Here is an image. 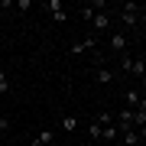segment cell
Segmentation results:
<instances>
[{
    "instance_id": "6da1fadb",
    "label": "cell",
    "mask_w": 146,
    "mask_h": 146,
    "mask_svg": "<svg viewBox=\"0 0 146 146\" xmlns=\"http://www.w3.org/2000/svg\"><path fill=\"white\" fill-rule=\"evenodd\" d=\"M117 62H120V72H123V75H133V78H146V55H130V52H127V55H120L117 58Z\"/></svg>"
},
{
    "instance_id": "7a4b0ae2",
    "label": "cell",
    "mask_w": 146,
    "mask_h": 146,
    "mask_svg": "<svg viewBox=\"0 0 146 146\" xmlns=\"http://www.w3.org/2000/svg\"><path fill=\"white\" fill-rule=\"evenodd\" d=\"M120 23L127 29H136V23H140V3H123L120 7Z\"/></svg>"
},
{
    "instance_id": "3957f363",
    "label": "cell",
    "mask_w": 146,
    "mask_h": 146,
    "mask_svg": "<svg viewBox=\"0 0 146 146\" xmlns=\"http://www.w3.org/2000/svg\"><path fill=\"white\" fill-rule=\"evenodd\" d=\"M127 33H107V46H110V52H114L117 58L120 55H127Z\"/></svg>"
},
{
    "instance_id": "277c9868",
    "label": "cell",
    "mask_w": 146,
    "mask_h": 146,
    "mask_svg": "<svg viewBox=\"0 0 146 146\" xmlns=\"http://www.w3.org/2000/svg\"><path fill=\"white\" fill-rule=\"evenodd\" d=\"M84 52H98V36H84L81 42H72V55H84Z\"/></svg>"
},
{
    "instance_id": "5b68a950",
    "label": "cell",
    "mask_w": 146,
    "mask_h": 146,
    "mask_svg": "<svg viewBox=\"0 0 146 146\" xmlns=\"http://www.w3.org/2000/svg\"><path fill=\"white\" fill-rule=\"evenodd\" d=\"M46 10H49V16H52L55 23H68V10H65V3H62V0H49V3H46Z\"/></svg>"
},
{
    "instance_id": "8992f818",
    "label": "cell",
    "mask_w": 146,
    "mask_h": 146,
    "mask_svg": "<svg viewBox=\"0 0 146 146\" xmlns=\"http://www.w3.org/2000/svg\"><path fill=\"white\" fill-rule=\"evenodd\" d=\"M91 26L98 29V33H107V29H110V13H107V10H101V13H94V20H91Z\"/></svg>"
},
{
    "instance_id": "52a82bcc",
    "label": "cell",
    "mask_w": 146,
    "mask_h": 146,
    "mask_svg": "<svg viewBox=\"0 0 146 146\" xmlns=\"http://www.w3.org/2000/svg\"><path fill=\"white\" fill-rule=\"evenodd\" d=\"M94 78H98L101 84H110V81L117 78V72H114V68H107V65H98V72H94Z\"/></svg>"
},
{
    "instance_id": "ba28073f",
    "label": "cell",
    "mask_w": 146,
    "mask_h": 146,
    "mask_svg": "<svg viewBox=\"0 0 146 146\" xmlns=\"http://www.w3.org/2000/svg\"><path fill=\"white\" fill-rule=\"evenodd\" d=\"M123 101H127V107H140V101H143V94H140V88H127L123 91Z\"/></svg>"
},
{
    "instance_id": "9c48e42d",
    "label": "cell",
    "mask_w": 146,
    "mask_h": 146,
    "mask_svg": "<svg viewBox=\"0 0 146 146\" xmlns=\"http://www.w3.org/2000/svg\"><path fill=\"white\" fill-rule=\"evenodd\" d=\"M52 140H55L52 130H39L36 136H33V143H29V146H52Z\"/></svg>"
},
{
    "instance_id": "30bf717a",
    "label": "cell",
    "mask_w": 146,
    "mask_h": 146,
    "mask_svg": "<svg viewBox=\"0 0 146 146\" xmlns=\"http://www.w3.org/2000/svg\"><path fill=\"white\" fill-rule=\"evenodd\" d=\"M62 130L65 133H75V130H78V117H75V114H65L62 117Z\"/></svg>"
},
{
    "instance_id": "8fae6325",
    "label": "cell",
    "mask_w": 146,
    "mask_h": 146,
    "mask_svg": "<svg viewBox=\"0 0 146 146\" xmlns=\"http://www.w3.org/2000/svg\"><path fill=\"white\" fill-rule=\"evenodd\" d=\"M101 140H104V143H114V140H120V130H117V123L104 127V133H101Z\"/></svg>"
},
{
    "instance_id": "7c38bea8",
    "label": "cell",
    "mask_w": 146,
    "mask_h": 146,
    "mask_svg": "<svg viewBox=\"0 0 146 146\" xmlns=\"http://www.w3.org/2000/svg\"><path fill=\"white\" fill-rule=\"evenodd\" d=\"M13 88H10V78H7V72L0 68V94H10Z\"/></svg>"
},
{
    "instance_id": "4fadbf2b",
    "label": "cell",
    "mask_w": 146,
    "mask_h": 146,
    "mask_svg": "<svg viewBox=\"0 0 146 146\" xmlns=\"http://www.w3.org/2000/svg\"><path fill=\"white\" fill-rule=\"evenodd\" d=\"M94 120H98L101 127H110V123H114V114H107V110H101V114L94 117Z\"/></svg>"
},
{
    "instance_id": "5bb4252c",
    "label": "cell",
    "mask_w": 146,
    "mask_h": 146,
    "mask_svg": "<svg viewBox=\"0 0 146 146\" xmlns=\"http://www.w3.org/2000/svg\"><path fill=\"white\" fill-rule=\"evenodd\" d=\"M78 13H81V20H88V23H91V20H94V13H98V10H94L91 3H84L81 10H78Z\"/></svg>"
},
{
    "instance_id": "9a60e30c",
    "label": "cell",
    "mask_w": 146,
    "mask_h": 146,
    "mask_svg": "<svg viewBox=\"0 0 146 146\" xmlns=\"http://www.w3.org/2000/svg\"><path fill=\"white\" fill-rule=\"evenodd\" d=\"M88 133H91V140H101V133H104V127H101L98 120H94V123L88 127Z\"/></svg>"
},
{
    "instance_id": "2e32d148",
    "label": "cell",
    "mask_w": 146,
    "mask_h": 146,
    "mask_svg": "<svg viewBox=\"0 0 146 146\" xmlns=\"http://www.w3.org/2000/svg\"><path fill=\"white\" fill-rule=\"evenodd\" d=\"M10 130V117H0V133H7Z\"/></svg>"
},
{
    "instance_id": "e0dca14e",
    "label": "cell",
    "mask_w": 146,
    "mask_h": 146,
    "mask_svg": "<svg viewBox=\"0 0 146 146\" xmlns=\"http://www.w3.org/2000/svg\"><path fill=\"white\" fill-rule=\"evenodd\" d=\"M140 94H143V98H146V78L140 81Z\"/></svg>"
},
{
    "instance_id": "ac0fdd59",
    "label": "cell",
    "mask_w": 146,
    "mask_h": 146,
    "mask_svg": "<svg viewBox=\"0 0 146 146\" xmlns=\"http://www.w3.org/2000/svg\"><path fill=\"white\" fill-rule=\"evenodd\" d=\"M140 42H143V46H146V29H143V33H140Z\"/></svg>"
}]
</instances>
